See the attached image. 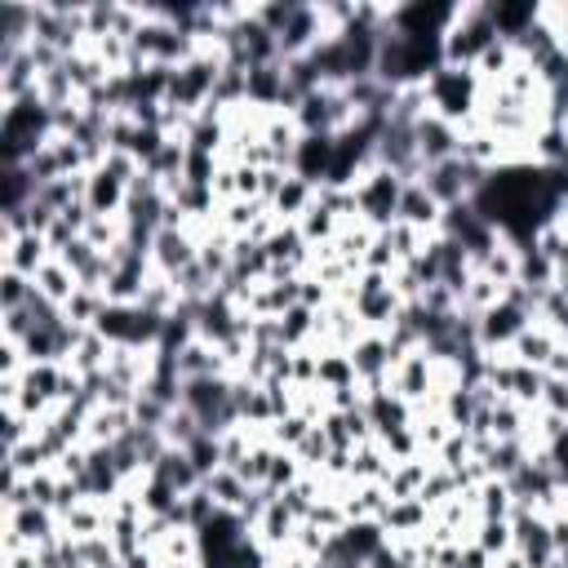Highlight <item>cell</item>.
<instances>
[{"label": "cell", "mask_w": 568, "mask_h": 568, "mask_svg": "<svg viewBox=\"0 0 568 568\" xmlns=\"http://www.w3.org/2000/svg\"><path fill=\"white\" fill-rule=\"evenodd\" d=\"M311 426H315V422H311V417H302V413H284V417H275V422H271V444L294 453V449L307 440Z\"/></svg>", "instance_id": "obj_19"}, {"label": "cell", "mask_w": 568, "mask_h": 568, "mask_svg": "<svg viewBox=\"0 0 568 568\" xmlns=\"http://www.w3.org/2000/svg\"><path fill=\"white\" fill-rule=\"evenodd\" d=\"M5 529L18 533V542L27 551H40V546H54L63 538V519L50 506H23V511L5 515Z\"/></svg>", "instance_id": "obj_6"}, {"label": "cell", "mask_w": 568, "mask_h": 568, "mask_svg": "<svg viewBox=\"0 0 568 568\" xmlns=\"http://www.w3.org/2000/svg\"><path fill=\"white\" fill-rule=\"evenodd\" d=\"M152 470H156V476H160L165 485H173L182 498H186V493H196V489L205 485V480H201V470L192 466V457H186V449H169Z\"/></svg>", "instance_id": "obj_16"}, {"label": "cell", "mask_w": 568, "mask_h": 568, "mask_svg": "<svg viewBox=\"0 0 568 568\" xmlns=\"http://www.w3.org/2000/svg\"><path fill=\"white\" fill-rule=\"evenodd\" d=\"M280 343L289 347V351H298V347H311L315 343V311L311 307H289L280 315Z\"/></svg>", "instance_id": "obj_17"}, {"label": "cell", "mask_w": 568, "mask_h": 568, "mask_svg": "<svg viewBox=\"0 0 568 568\" xmlns=\"http://www.w3.org/2000/svg\"><path fill=\"white\" fill-rule=\"evenodd\" d=\"M476 542L493 555V559H502L506 551H515V533H511V519H485L480 525V533H476Z\"/></svg>", "instance_id": "obj_21"}, {"label": "cell", "mask_w": 568, "mask_h": 568, "mask_svg": "<svg viewBox=\"0 0 568 568\" xmlns=\"http://www.w3.org/2000/svg\"><path fill=\"white\" fill-rule=\"evenodd\" d=\"M201 489L214 498V506H218V511H241V506L249 502V493H254L241 476H235L231 466H218L214 476H205V485H201Z\"/></svg>", "instance_id": "obj_14"}, {"label": "cell", "mask_w": 568, "mask_h": 568, "mask_svg": "<svg viewBox=\"0 0 568 568\" xmlns=\"http://www.w3.org/2000/svg\"><path fill=\"white\" fill-rule=\"evenodd\" d=\"M31 294H36L31 275H23V271H0V311H18V307H27Z\"/></svg>", "instance_id": "obj_20"}, {"label": "cell", "mask_w": 568, "mask_h": 568, "mask_svg": "<svg viewBox=\"0 0 568 568\" xmlns=\"http://www.w3.org/2000/svg\"><path fill=\"white\" fill-rule=\"evenodd\" d=\"M186 457H192V466L201 470V480H205V476H214V470L222 466V444H218V436H209V431H205L196 444H186Z\"/></svg>", "instance_id": "obj_22"}, {"label": "cell", "mask_w": 568, "mask_h": 568, "mask_svg": "<svg viewBox=\"0 0 568 568\" xmlns=\"http://www.w3.org/2000/svg\"><path fill=\"white\" fill-rule=\"evenodd\" d=\"M360 377H356V364L347 351H320V387L328 391H338V387H356Z\"/></svg>", "instance_id": "obj_18"}, {"label": "cell", "mask_w": 568, "mask_h": 568, "mask_svg": "<svg viewBox=\"0 0 568 568\" xmlns=\"http://www.w3.org/2000/svg\"><path fill=\"white\" fill-rule=\"evenodd\" d=\"M125 201H129V186L120 178H112L107 169H93L89 173V186H85V209L99 214V218H120L125 214Z\"/></svg>", "instance_id": "obj_9"}, {"label": "cell", "mask_w": 568, "mask_h": 568, "mask_svg": "<svg viewBox=\"0 0 568 568\" xmlns=\"http://www.w3.org/2000/svg\"><path fill=\"white\" fill-rule=\"evenodd\" d=\"M311 205H315V186H311L307 178H298V173H289V178H284L280 196L271 201V209H275V218H280V222H298V218H302Z\"/></svg>", "instance_id": "obj_15"}, {"label": "cell", "mask_w": 568, "mask_h": 568, "mask_svg": "<svg viewBox=\"0 0 568 568\" xmlns=\"http://www.w3.org/2000/svg\"><path fill=\"white\" fill-rule=\"evenodd\" d=\"M457 152H462V129L453 120H444L436 112L417 120V156H422L426 169L444 165V160H457Z\"/></svg>", "instance_id": "obj_5"}, {"label": "cell", "mask_w": 568, "mask_h": 568, "mask_svg": "<svg viewBox=\"0 0 568 568\" xmlns=\"http://www.w3.org/2000/svg\"><path fill=\"white\" fill-rule=\"evenodd\" d=\"M298 525H302V519H294L289 511H284L280 506V498L262 511V519H258V525H254V538L275 555V551H284V546H289L294 542V533H298Z\"/></svg>", "instance_id": "obj_12"}, {"label": "cell", "mask_w": 568, "mask_h": 568, "mask_svg": "<svg viewBox=\"0 0 568 568\" xmlns=\"http://www.w3.org/2000/svg\"><path fill=\"white\" fill-rule=\"evenodd\" d=\"M440 218H444L440 201H436L431 192H426L422 182H404L396 222H409V227H417V231H426V235H436V231H440Z\"/></svg>", "instance_id": "obj_8"}, {"label": "cell", "mask_w": 568, "mask_h": 568, "mask_svg": "<svg viewBox=\"0 0 568 568\" xmlns=\"http://www.w3.org/2000/svg\"><path fill=\"white\" fill-rule=\"evenodd\" d=\"M311 568H324V564H320V559H315V564H311Z\"/></svg>", "instance_id": "obj_24"}, {"label": "cell", "mask_w": 568, "mask_h": 568, "mask_svg": "<svg viewBox=\"0 0 568 568\" xmlns=\"http://www.w3.org/2000/svg\"><path fill=\"white\" fill-rule=\"evenodd\" d=\"M391 396H400L409 409H417V404H426L436 396V387H431V356H426V347L409 351L391 369Z\"/></svg>", "instance_id": "obj_4"}, {"label": "cell", "mask_w": 568, "mask_h": 568, "mask_svg": "<svg viewBox=\"0 0 568 568\" xmlns=\"http://www.w3.org/2000/svg\"><path fill=\"white\" fill-rule=\"evenodd\" d=\"M493 568H529V564H525V559H519L515 551H506L502 559H493Z\"/></svg>", "instance_id": "obj_23"}, {"label": "cell", "mask_w": 568, "mask_h": 568, "mask_svg": "<svg viewBox=\"0 0 568 568\" xmlns=\"http://www.w3.org/2000/svg\"><path fill=\"white\" fill-rule=\"evenodd\" d=\"M31 284H36V294L40 298H50L54 307H67L72 302V294L80 289V280L59 262V258H50V262H44L36 275H31Z\"/></svg>", "instance_id": "obj_13"}, {"label": "cell", "mask_w": 568, "mask_h": 568, "mask_svg": "<svg viewBox=\"0 0 568 568\" xmlns=\"http://www.w3.org/2000/svg\"><path fill=\"white\" fill-rule=\"evenodd\" d=\"M559 351V338H555V328L551 324H542V320H533L525 334L515 338V347H511V356L519 360V364H529V369H542L546 373V364H551V356Z\"/></svg>", "instance_id": "obj_10"}, {"label": "cell", "mask_w": 568, "mask_h": 568, "mask_svg": "<svg viewBox=\"0 0 568 568\" xmlns=\"http://www.w3.org/2000/svg\"><path fill=\"white\" fill-rule=\"evenodd\" d=\"M196 258H201V245H196L182 227H165V231L156 235V245H152V267L165 271L169 280L182 275L186 267H196Z\"/></svg>", "instance_id": "obj_7"}, {"label": "cell", "mask_w": 568, "mask_h": 568, "mask_svg": "<svg viewBox=\"0 0 568 568\" xmlns=\"http://www.w3.org/2000/svg\"><path fill=\"white\" fill-rule=\"evenodd\" d=\"M356 205H360V222L364 227H373V231H387L391 222H396V209H400V192H404V182L391 173V169H383V165H369L360 178H356Z\"/></svg>", "instance_id": "obj_3"}, {"label": "cell", "mask_w": 568, "mask_h": 568, "mask_svg": "<svg viewBox=\"0 0 568 568\" xmlns=\"http://www.w3.org/2000/svg\"><path fill=\"white\" fill-rule=\"evenodd\" d=\"M493 40H502V36H498V23H493L489 5H453V18H449L444 40H440L444 44V63L476 67L480 54L489 50Z\"/></svg>", "instance_id": "obj_1"}, {"label": "cell", "mask_w": 568, "mask_h": 568, "mask_svg": "<svg viewBox=\"0 0 568 568\" xmlns=\"http://www.w3.org/2000/svg\"><path fill=\"white\" fill-rule=\"evenodd\" d=\"M0 241H5V271L36 275L44 262L54 258V249H50L44 235H0Z\"/></svg>", "instance_id": "obj_11"}, {"label": "cell", "mask_w": 568, "mask_h": 568, "mask_svg": "<svg viewBox=\"0 0 568 568\" xmlns=\"http://www.w3.org/2000/svg\"><path fill=\"white\" fill-rule=\"evenodd\" d=\"M480 89H485V85H480L476 67H453V63H444V67H436L431 76H426V99H431V112L444 116V120H453V125H466L470 116H476Z\"/></svg>", "instance_id": "obj_2"}]
</instances>
